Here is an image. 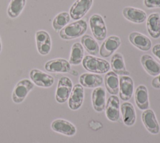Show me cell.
<instances>
[{"label":"cell","instance_id":"24","mask_svg":"<svg viewBox=\"0 0 160 143\" xmlns=\"http://www.w3.org/2000/svg\"><path fill=\"white\" fill-rule=\"evenodd\" d=\"M111 66L112 72L118 75L129 76L130 74L126 70L123 56L119 53H116L112 55L111 58Z\"/></svg>","mask_w":160,"mask_h":143},{"label":"cell","instance_id":"4","mask_svg":"<svg viewBox=\"0 0 160 143\" xmlns=\"http://www.w3.org/2000/svg\"><path fill=\"white\" fill-rule=\"evenodd\" d=\"M34 87V84L29 79L24 78L19 81L15 85L12 93V101L15 103L22 102Z\"/></svg>","mask_w":160,"mask_h":143},{"label":"cell","instance_id":"28","mask_svg":"<svg viewBox=\"0 0 160 143\" xmlns=\"http://www.w3.org/2000/svg\"><path fill=\"white\" fill-rule=\"evenodd\" d=\"M26 3V0H10L7 9L8 16L11 18L18 17L25 7Z\"/></svg>","mask_w":160,"mask_h":143},{"label":"cell","instance_id":"32","mask_svg":"<svg viewBox=\"0 0 160 143\" xmlns=\"http://www.w3.org/2000/svg\"><path fill=\"white\" fill-rule=\"evenodd\" d=\"M152 53L160 60V43H157L152 46Z\"/></svg>","mask_w":160,"mask_h":143},{"label":"cell","instance_id":"2","mask_svg":"<svg viewBox=\"0 0 160 143\" xmlns=\"http://www.w3.org/2000/svg\"><path fill=\"white\" fill-rule=\"evenodd\" d=\"M82 64L86 70L92 73H105L110 69V64L107 60L92 55L85 56Z\"/></svg>","mask_w":160,"mask_h":143},{"label":"cell","instance_id":"25","mask_svg":"<svg viewBox=\"0 0 160 143\" xmlns=\"http://www.w3.org/2000/svg\"><path fill=\"white\" fill-rule=\"evenodd\" d=\"M119 78L114 72H108L104 77V85L108 92L116 95L119 92Z\"/></svg>","mask_w":160,"mask_h":143},{"label":"cell","instance_id":"10","mask_svg":"<svg viewBox=\"0 0 160 143\" xmlns=\"http://www.w3.org/2000/svg\"><path fill=\"white\" fill-rule=\"evenodd\" d=\"M142 122L146 130L152 134H158L160 131V126L154 111L148 109L141 114Z\"/></svg>","mask_w":160,"mask_h":143},{"label":"cell","instance_id":"27","mask_svg":"<svg viewBox=\"0 0 160 143\" xmlns=\"http://www.w3.org/2000/svg\"><path fill=\"white\" fill-rule=\"evenodd\" d=\"M84 58V48L81 43L79 42L74 43L71 50L69 62L71 65H79Z\"/></svg>","mask_w":160,"mask_h":143},{"label":"cell","instance_id":"13","mask_svg":"<svg viewBox=\"0 0 160 143\" xmlns=\"http://www.w3.org/2000/svg\"><path fill=\"white\" fill-rule=\"evenodd\" d=\"M84 88L81 84L74 85L68 98V106L71 110H76L81 107L84 100Z\"/></svg>","mask_w":160,"mask_h":143},{"label":"cell","instance_id":"23","mask_svg":"<svg viewBox=\"0 0 160 143\" xmlns=\"http://www.w3.org/2000/svg\"><path fill=\"white\" fill-rule=\"evenodd\" d=\"M141 63L145 71L151 76H157L160 73V64L151 55L148 54L142 55Z\"/></svg>","mask_w":160,"mask_h":143},{"label":"cell","instance_id":"7","mask_svg":"<svg viewBox=\"0 0 160 143\" xmlns=\"http://www.w3.org/2000/svg\"><path fill=\"white\" fill-rule=\"evenodd\" d=\"M29 77L32 83L39 87L49 88L54 83V78L52 76L36 68L30 71Z\"/></svg>","mask_w":160,"mask_h":143},{"label":"cell","instance_id":"14","mask_svg":"<svg viewBox=\"0 0 160 143\" xmlns=\"http://www.w3.org/2000/svg\"><path fill=\"white\" fill-rule=\"evenodd\" d=\"M122 14L126 19L136 24L144 23L147 18V14L144 11L131 6L124 8Z\"/></svg>","mask_w":160,"mask_h":143},{"label":"cell","instance_id":"5","mask_svg":"<svg viewBox=\"0 0 160 143\" xmlns=\"http://www.w3.org/2000/svg\"><path fill=\"white\" fill-rule=\"evenodd\" d=\"M72 89V82L68 77H62L58 81L55 99L57 102L63 103L69 97Z\"/></svg>","mask_w":160,"mask_h":143},{"label":"cell","instance_id":"22","mask_svg":"<svg viewBox=\"0 0 160 143\" xmlns=\"http://www.w3.org/2000/svg\"><path fill=\"white\" fill-rule=\"evenodd\" d=\"M80 84L86 88H92L100 87L102 83V77L96 73H84L79 78Z\"/></svg>","mask_w":160,"mask_h":143},{"label":"cell","instance_id":"6","mask_svg":"<svg viewBox=\"0 0 160 143\" xmlns=\"http://www.w3.org/2000/svg\"><path fill=\"white\" fill-rule=\"evenodd\" d=\"M93 0H76L69 9L70 17L74 20H79L89 11Z\"/></svg>","mask_w":160,"mask_h":143},{"label":"cell","instance_id":"29","mask_svg":"<svg viewBox=\"0 0 160 143\" xmlns=\"http://www.w3.org/2000/svg\"><path fill=\"white\" fill-rule=\"evenodd\" d=\"M70 19V15L68 12H61L54 18L52 26L56 31H60L69 23Z\"/></svg>","mask_w":160,"mask_h":143},{"label":"cell","instance_id":"16","mask_svg":"<svg viewBox=\"0 0 160 143\" xmlns=\"http://www.w3.org/2000/svg\"><path fill=\"white\" fill-rule=\"evenodd\" d=\"M45 70L51 73H69L71 66L69 62L64 58H56L48 61L44 65Z\"/></svg>","mask_w":160,"mask_h":143},{"label":"cell","instance_id":"20","mask_svg":"<svg viewBox=\"0 0 160 143\" xmlns=\"http://www.w3.org/2000/svg\"><path fill=\"white\" fill-rule=\"evenodd\" d=\"M120 110L124 124L127 126L133 125L136 122V114L132 104L128 102H124L121 105Z\"/></svg>","mask_w":160,"mask_h":143},{"label":"cell","instance_id":"31","mask_svg":"<svg viewBox=\"0 0 160 143\" xmlns=\"http://www.w3.org/2000/svg\"><path fill=\"white\" fill-rule=\"evenodd\" d=\"M151 85L156 89H160V73L152 79L151 82Z\"/></svg>","mask_w":160,"mask_h":143},{"label":"cell","instance_id":"18","mask_svg":"<svg viewBox=\"0 0 160 143\" xmlns=\"http://www.w3.org/2000/svg\"><path fill=\"white\" fill-rule=\"evenodd\" d=\"M92 104L94 110L97 112H101L106 107V91L104 88L98 87L95 88L91 95Z\"/></svg>","mask_w":160,"mask_h":143},{"label":"cell","instance_id":"12","mask_svg":"<svg viewBox=\"0 0 160 143\" xmlns=\"http://www.w3.org/2000/svg\"><path fill=\"white\" fill-rule=\"evenodd\" d=\"M119 94L123 101L129 100L134 91V83L132 78L128 75L121 76L119 80Z\"/></svg>","mask_w":160,"mask_h":143},{"label":"cell","instance_id":"9","mask_svg":"<svg viewBox=\"0 0 160 143\" xmlns=\"http://www.w3.org/2000/svg\"><path fill=\"white\" fill-rule=\"evenodd\" d=\"M121 44V39L116 35H111L105 39L99 48V55L102 58H108L118 50Z\"/></svg>","mask_w":160,"mask_h":143},{"label":"cell","instance_id":"21","mask_svg":"<svg viewBox=\"0 0 160 143\" xmlns=\"http://www.w3.org/2000/svg\"><path fill=\"white\" fill-rule=\"evenodd\" d=\"M134 99L137 107L140 110H144L149 108V102L148 92L145 85H140L136 88Z\"/></svg>","mask_w":160,"mask_h":143},{"label":"cell","instance_id":"30","mask_svg":"<svg viewBox=\"0 0 160 143\" xmlns=\"http://www.w3.org/2000/svg\"><path fill=\"white\" fill-rule=\"evenodd\" d=\"M143 3L147 8H160V0H144Z\"/></svg>","mask_w":160,"mask_h":143},{"label":"cell","instance_id":"26","mask_svg":"<svg viewBox=\"0 0 160 143\" xmlns=\"http://www.w3.org/2000/svg\"><path fill=\"white\" fill-rule=\"evenodd\" d=\"M81 45L90 55H97L99 51V46L96 40L89 34L82 35L81 39Z\"/></svg>","mask_w":160,"mask_h":143},{"label":"cell","instance_id":"3","mask_svg":"<svg viewBox=\"0 0 160 143\" xmlns=\"http://www.w3.org/2000/svg\"><path fill=\"white\" fill-rule=\"evenodd\" d=\"M89 24L94 38L102 41L107 36V28L102 17L98 14H92L89 19Z\"/></svg>","mask_w":160,"mask_h":143},{"label":"cell","instance_id":"1","mask_svg":"<svg viewBox=\"0 0 160 143\" xmlns=\"http://www.w3.org/2000/svg\"><path fill=\"white\" fill-rule=\"evenodd\" d=\"M88 29V24L84 19H79L68 24L59 31V36L64 40L76 39L84 34Z\"/></svg>","mask_w":160,"mask_h":143},{"label":"cell","instance_id":"8","mask_svg":"<svg viewBox=\"0 0 160 143\" xmlns=\"http://www.w3.org/2000/svg\"><path fill=\"white\" fill-rule=\"evenodd\" d=\"M36 47L41 55H47L51 50V39L49 34L44 30L37 31L35 34Z\"/></svg>","mask_w":160,"mask_h":143},{"label":"cell","instance_id":"17","mask_svg":"<svg viewBox=\"0 0 160 143\" xmlns=\"http://www.w3.org/2000/svg\"><path fill=\"white\" fill-rule=\"evenodd\" d=\"M51 127L54 131L66 136H72L76 132V128L71 122L62 119L53 120Z\"/></svg>","mask_w":160,"mask_h":143},{"label":"cell","instance_id":"15","mask_svg":"<svg viewBox=\"0 0 160 143\" xmlns=\"http://www.w3.org/2000/svg\"><path fill=\"white\" fill-rule=\"evenodd\" d=\"M106 115L108 120L111 122H117L120 118L119 100L117 96L112 95L106 102L105 107Z\"/></svg>","mask_w":160,"mask_h":143},{"label":"cell","instance_id":"19","mask_svg":"<svg viewBox=\"0 0 160 143\" xmlns=\"http://www.w3.org/2000/svg\"><path fill=\"white\" fill-rule=\"evenodd\" d=\"M147 30L150 36L154 39L160 37V14L153 13L149 15L146 21Z\"/></svg>","mask_w":160,"mask_h":143},{"label":"cell","instance_id":"33","mask_svg":"<svg viewBox=\"0 0 160 143\" xmlns=\"http://www.w3.org/2000/svg\"><path fill=\"white\" fill-rule=\"evenodd\" d=\"M1 50H2V43H1V40L0 37V53L1 52Z\"/></svg>","mask_w":160,"mask_h":143},{"label":"cell","instance_id":"11","mask_svg":"<svg viewBox=\"0 0 160 143\" xmlns=\"http://www.w3.org/2000/svg\"><path fill=\"white\" fill-rule=\"evenodd\" d=\"M128 40L133 46L141 51H147L151 48L152 42L151 40L139 32H131L128 36Z\"/></svg>","mask_w":160,"mask_h":143}]
</instances>
